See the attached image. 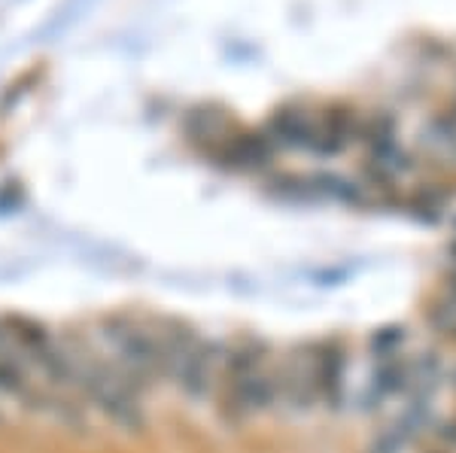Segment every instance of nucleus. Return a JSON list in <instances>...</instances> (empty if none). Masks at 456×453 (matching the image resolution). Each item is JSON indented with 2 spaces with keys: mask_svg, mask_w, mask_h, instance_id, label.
Here are the masks:
<instances>
[{
  "mask_svg": "<svg viewBox=\"0 0 456 453\" xmlns=\"http://www.w3.org/2000/svg\"><path fill=\"white\" fill-rule=\"evenodd\" d=\"M104 338L116 353V368L134 390L150 386L159 377H167L159 332H150L125 317H113L104 323Z\"/></svg>",
  "mask_w": 456,
  "mask_h": 453,
  "instance_id": "nucleus-1",
  "label": "nucleus"
},
{
  "mask_svg": "<svg viewBox=\"0 0 456 453\" xmlns=\"http://www.w3.org/2000/svg\"><path fill=\"white\" fill-rule=\"evenodd\" d=\"M73 356V368H77V384L83 386V392L101 411L107 414L116 426L122 429H141L143 426V411L137 401L134 386L122 377V371L116 365H104L94 356L79 360V353Z\"/></svg>",
  "mask_w": 456,
  "mask_h": 453,
  "instance_id": "nucleus-2",
  "label": "nucleus"
},
{
  "mask_svg": "<svg viewBox=\"0 0 456 453\" xmlns=\"http://www.w3.org/2000/svg\"><path fill=\"white\" fill-rule=\"evenodd\" d=\"M216 371H219L216 344H204V341H198V344L180 360V365L174 368L171 377L189 399L198 401V399L210 396L213 381H216Z\"/></svg>",
  "mask_w": 456,
  "mask_h": 453,
  "instance_id": "nucleus-3",
  "label": "nucleus"
},
{
  "mask_svg": "<svg viewBox=\"0 0 456 453\" xmlns=\"http://www.w3.org/2000/svg\"><path fill=\"white\" fill-rule=\"evenodd\" d=\"M316 386H320V396L329 401L332 408L341 405L344 396V360L338 350H326V353L316 360Z\"/></svg>",
  "mask_w": 456,
  "mask_h": 453,
  "instance_id": "nucleus-4",
  "label": "nucleus"
}]
</instances>
